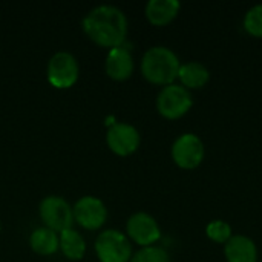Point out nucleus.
I'll return each instance as SVG.
<instances>
[{
	"instance_id": "obj_6",
	"label": "nucleus",
	"mask_w": 262,
	"mask_h": 262,
	"mask_svg": "<svg viewBox=\"0 0 262 262\" xmlns=\"http://www.w3.org/2000/svg\"><path fill=\"white\" fill-rule=\"evenodd\" d=\"M192 104H193V100H192L190 91L178 83L164 86L157 97L158 112L164 118H169V120L181 118L184 114L189 112Z\"/></svg>"
},
{
	"instance_id": "obj_3",
	"label": "nucleus",
	"mask_w": 262,
	"mask_h": 262,
	"mask_svg": "<svg viewBox=\"0 0 262 262\" xmlns=\"http://www.w3.org/2000/svg\"><path fill=\"white\" fill-rule=\"evenodd\" d=\"M100 262H130L132 244L129 238L115 229L104 230L98 235L94 244Z\"/></svg>"
},
{
	"instance_id": "obj_5",
	"label": "nucleus",
	"mask_w": 262,
	"mask_h": 262,
	"mask_svg": "<svg viewBox=\"0 0 262 262\" xmlns=\"http://www.w3.org/2000/svg\"><path fill=\"white\" fill-rule=\"evenodd\" d=\"M38 213L41 221L45 223V227L54 230L55 233H61L68 229H72L74 224L72 207L64 198L58 195L45 196L38 206Z\"/></svg>"
},
{
	"instance_id": "obj_11",
	"label": "nucleus",
	"mask_w": 262,
	"mask_h": 262,
	"mask_svg": "<svg viewBox=\"0 0 262 262\" xmlns=\"http://www.w3.org/2000/svg\"><path fill=\"white\" fill-rule=\"evenodd\" d=\"M104 69L106 74L115 81L127 80L134 72V55L130 49H127L124 45L112 48L107 52Z\"/></svg>"
},
{
	"instance_id": "obj_19",
	"label": "nucleus",
	"mask_w": 262,
	"mask_h": 262,
	"mask_svg": "<svg viewBox=\"0 0 262 262\" xmlns=\"http://www.w3.org/2000/svg\"><path fill=\"white\" fill-rule=\"evenodd\" d=\"M206 233L212 241L220 243V244H226L232 238V227L223 220H215V221H210L207 224Z\"/></svg>"
},
{
	"instance_id": "obj_9",
	"label": "nucleus",
	"mask_w": 262,
	"mask_h": 262,
	"mask_svg": "<svg viewBox=\"0 0 262 262\" xmlns=\"http://www.w3.org/2000/svg\"><path fill=\"white\" fill-rule=\"evenodd\" d=\"M127 236L141 247H150L161 238V229L157 220L146 213L137 212L126 223Z\"/></svg>"
},
{
	"instance_id": "obj_15",
	"label": "nucleus",
	"mask_w": 262,
	"mask_h": 262,
	"mask_svg": "<svg viewBox=\"0 0 262 262\" xmlns=\"http://www.w3.org/2000/svg\"><path fill=\"white\" fill-rule=\"evenodd\" d=\"M29 246L34 253L40 256H51L60 249V238L54 230L48 227H40L31 233Z\"/></svg>"
},
{
	"instance_id": "obj_16",
	"label": "nucleus",
	"mask_w": 262,
	"mask_h": 262,
	"mask_svg": "<svg viewBox=\"0 0 262 262\" xmlns=\"http://www.w3.org/2000/svg\"><path fill=\"white\" fill-rule=\"evenodd\" d=\"M60 250L69 261H80L86 253L84 238L74 229H68L60 233Z\"/></svg>"
},
{
	"instance_id": "obj_17",
	"label": "nucleus",
	"mask_w": 262,
	"mask_h": 262,
	"mask_svg": "<svg viewBox=\"0 0 262 262\" xmlns=\"http://www.w3.org/2000/svg\"><path fill=\"white\" fill-rule=\"evenodd\" d=\"M130 262H170V256L163 247L150 246L138 250L132 256Z\"/></svg>"
},
{
	"instance_id": "obj_4",
	"label": "nucleus",
	"mask_w": 262,
	"mask_h": 262,
	"mask_svg": "<svg viewBox=\"0 0 262 262\" xmlns=\"http://www.w3.org/2000/svg\"><path fill=\"white\" fill-rule=\"evenodd\" d=\"M78 75H80V66L74 54L68 51H58L49 58L46 77L48 81L55 89L72 88L77 83Z\"/></svg>"
},
{
	"instance_id": "obj_20",
	"label": "nucleus",
	"mask_w": 262,
	"mask_h": 262,
	"mask_svg": "<svg viewBox=\"0 0 262 262\" xmlns=\"http://www.w3.org/2000/svg\"><path fill=\"white\" fill-rule=\"evenodd\" d=\"M0 232H2V223H0Z\"/></svg>"
},
{
	"instance_id": "obj_10",
	"label": "nucleus",
	"mask_w": 262,
	"mask_h": 262,
	"mask_svg": "<svg viewBox=\"0 0 262 262\" xmlns=\"http://www.w3.org/2000/svg\"><path fill=\"white\" fill-rule=\"evenodd\" d=\"M140 132L129 123H115L107 129V147L118 157H129L140 147Z\"/></svg>"
},
{
	"instance_id": "obj_8",
	"label": "nucleus",
	"mask_w": 262,
	"mask_h": 262,
	"mask_svg": "<svg viewBox=\"0 0 262 262\" xmlns=\"http://www.w3.org/2000/svg\"><path fill=\"white\" fill-rule=\"evenodd\" d=\"M74 221L86 230H98L107 220V209L97 196H81L74 209Z\"/></svg>"
},
{
	"instance_id": "obj_18",
	"label": "nucleus",
	"mask_w": 262,
	"mask_h": 262,
	"mask_svg": "<svg viewBox=\"0 0 262 262\" xmlns=\"http://www.w3.org/2000/svg\"><path fill=\"white\" fill-rule=\"evenodd\" d=\"M244 28L253 37L262 38V3L252 6L244 15Z\"/></svg>"
},
{
	"instance_id": "obj_7",
	"label": "nucleus",
	"mask_w": 262,
	"mask_h": 262,
	"mask_svg": "<svg viewBox=\"0 0 262 262\" xmlns=\"http://www.w3.org/2000/svg\"><path fill=\"white\" fill-rule=\"evenodd\" d=\"M204 143L195 134H183L172 144V158L181 169H195L204 160Z\"/></svg>"
},
{
	"instance_id": "obj_13",
	"label": "nucleus",
	"mask_w": 262,
	"mask_h": 262,
	"mask_svg": "<svg viewBox=\"0 0 262 262\" xmlns=\"http://www.w3.org/2000/svg\"><path fill=\"white\" fill-rule=\"evenodd\" d=\"M178 0H149L146 5V17L154 26L169 25L180 12Z\"/></svg>"
},
{
	"instance_id": "obj_1",
	"label": "nucleus",
	"mask_w": 262,
	"mask_h": 262,
	"mask_svg": "<svg viewBox=\"0 0 262 262\" xmlns=\"http://www.w3.org/2000/svg\"><path fill=\"white\" fill-rule=\"evenodd\" d=\"M81 28L94 43L112 49L124 45L129 25L126 14L120 8L114 5H100L84 15Z\"/></svg>"
},
{
	"instance_id": "obj_14",
	"label": "nucleus",
	"mask_w": 262,
	"mask_h": 262,
	"mask_svg": "<svg viewBox=\"0 0 262 262\" xmlns=\"http://www.w3.org/2000/svg\"><path fill=\"white\" fill-rule=\"evenodd\" d=\"M210 78L209 69L200 61H187L181 63L178 71V80L186 89H200L207 84Z\"/></svg>"
},
{
	"instance_id": "obj_2",
	"label": "nucleus",
	"mask_w": 262,
	"mask_h": 262,
	"mask_svg": "<svg viewBox=\"0 0 262 262\" xmlns=\"http://www.w3.org/2000/svg\"><path fill=\"white\" fill-rule=\"evenodd\" d=\"M181 61L178 55L167 46L149 48L141 60V74L152 84H161L163 88L175 83L178 78Z\"/></svg>"
},
{
	"instance_id": "obj_12",
	"label": "nucleus",
	"mask_w": 262,
	"mask_h": 262,
	"mask_svg": "<svg viewBox=\"0 0 262 262\" xmlns=\"http://www.w3.org/2000/svg\"><path fill=\"white\" fill-rule=\"evenodd\" d=\"M227 262H256L258 249L252 238L246 235H232L224 246Z\"/></svg>"
}]
</instances>
